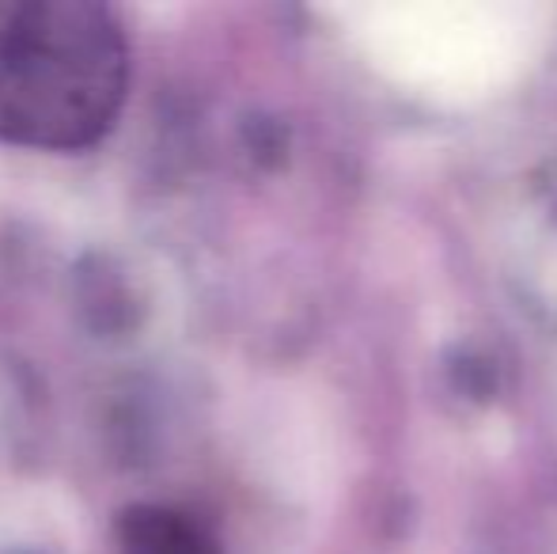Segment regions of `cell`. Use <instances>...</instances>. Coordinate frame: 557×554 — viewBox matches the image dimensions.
Instances as JSON below:
<instances>
[{
  "instance_id": "obj_1",
  "label": "cell",
  "mask_w": 557,
  "mask_h": 554,
  "mask_svg": "<svg viewBox=\"0 0 557 554\" xmlns=\"http://www.w3.org/2000/svg\"><path fill=\"white\" fill-rule=\"evenodd\" d=\"M129 91L122 23L88 0H0V140L76 152L111 134Z\"/></svg>"
},
{
  "instance_id": "obj_2",
  "label": "cell",
  "mask_w": 557,
  "mask_h": 554,
  "mask_svg": "<svg viewBox=\"0 0 557 554\" xmlns=\"http://www.w3.org/2000/svg\"><path fill=\"white\" fill-rule=\"evenodd\" d=\"M557 12L523 0H403L368 8L360 35L391 84L436 103L512 88L550 46Z\"/></svg>"
},
{
  "instance_id": "obj_3",
  "label": "cell",
  "mask_w": 557,
  "mask_h": 554,
  "mask_svg": "<svg viewBox=\"0 0 557 554\" xmlns=\"http://www.w3.org/2000/svg\"><path fill=\"white\" fill-rule=\"evenodd\" d=\"M117 554H216L190 517L163 505H129L114 525Z\"/></svg>"
}]
</instances>
